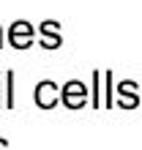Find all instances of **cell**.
<instances>
[{"mask_svg":"<svg viewBox=\"0 0 142 150\" xmlns=\"http://www.w3.org/2000/svg\"><path fill=\"white\" fill-rule=\"evenodd\" d=\"M90 101V85H85L82 79H68L60 87V104L66 109H82Z\"/></svg>","mask_w":142,"mask_h":150,"instance_id":"cell-1","label":"cell"},{"mask_svg":"<svg viewBox=\"0 0 142 150\" xmlns=\"http://www.w3.org/2000/svg\"><path fill=\"white\" fill-rule=\"evenodd\" d=\"M33 38H36V28L25 19H16L11 28H8V36L6 44H11L14 49H30L33 47Z\"/></svg>","mask_w":142,"mask_h":150,"instance_id":"cell-2","label":"cell"},{"mask_svg":"<svg viewBox=\"0 0 142 150\" xmlns=\"http://www.w3.org/2000/svg\"><path fill=\"white\" fill-rule=\"evenodd\" d=\"M33 101H36L38 109H55L58 101H60L58 82H52V79H41V82L36 85V90H33Z\"/></svg>","mask_w":142,"mask_h":150,"instance_id":"cell-3","label":"cell"},{"mask_svg":"<svg viewBox=\"0 0 142 150\" xmlns=\"http://www.w3.org/2000/svg\"><path fill=\"white\" fill-rule=\"evenodd\" d=\"M115 96H118V107H123V109H137L139 107V93H137L134 79H120L115 85Z\"/></svg>","mask_w":142,"mask_h":150,"instance_id":"cell-4","label":"cell"},{"mask_svg":"<svg viewBox=\"0 0 142 150\" xmlns=\"http://www.w3.org/2000/svg\"><path fill=\"white\" fill-rule=\"evenodd\" d=\"M38 36H41V41H38V44H41L47 52L63 47V38H60V22H55V19L41 22V25H38Z\"/></svg>","mask_w":142,"mask_h":150,"instance_id":"cell-5","label":"cell"},{"mask_svg":"<svg viewBox=\"0 0 142 150\" xmlns=\"http://www.w3.org/2000/svg\"><path fill=\"white\" fill-rule=\"evenodd\" d=\"M90 107L93 109L104 107V101H101V71L99 68H93V74H90Z\"/></svg>","mask_w":142,"mask_h":150,"instance_id":"cell-6","label":"cell"},{"mask_svg":"<svg viewBox=\"0 0 142 150\" xmlns=\"http://www.w3.org/2000/svg\"><path fill=\"white\" fill-rule=\"evenodd\" d=\"M104 109H112L115 104V74L112 71H104Z\"/></svg>","mask_w":142,"mask_h":150,"instance_id":"cell-7","label":"cell"},{"mask_svg":"<svg viewBox=\"0 0 142 150\" xmlns=\"http://www.w3.org/2000/svg\"><path fill=\"white\" fill-rule=\"evenodd\" d=\"M3 79H6V109H14V68L3 71Z\"/></svg>","mask_w":142,"mask_h":150,"instance_id":"cell-8","label":"cell"},{"mask_svg":"<svg viewBox=\"0 0 142 150\" xmlns=\"http://www.w3.org/2000/svg\"><path fill=\"white\" fill-rule=\"evenodd\" d=\"M3 93H6V79H3V71H0V109H6V98H3Z\"/></svg>","mask_w":142,"mask_h":150,"instance_id":"cell-9","label":"cell"},{"mask_svg":"<svg viewBox=\"0 0 142 150\" xmlns=\"http://www.w3.org/2000/svg\"><path fill=\"white\" fill-rule=\"evenodd\" d=\"M0 150H8V139H3V137H0Z\"/></svg>","mask_w":142,"mask_h":150,"instance_id":"cell-10","label":"cell"},{"mask_svg":"<svg viewBox=\"0 0 142 150\" xmlns=\"http://www.w3.org/2000/svg\"><path fill=\"white\" fill-rule=\"evenodd\" d=\"M3 44H6V38H3V28H0V47H3Z\"/></svg>","mask_w":142,"mask_h":150,"instance_id":"cell-11","label":"cell"}]
</instances>
